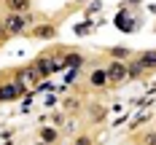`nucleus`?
Returning a JSON list of instances; mask_svg holds the SVG:
<instances>
[{
    "label": "nucleus",
    "instance_id": "nucleus-1",
    "mask_svg": "<svg viewBox=\"0 0 156 145\" xmlns=\"http://www.w3.org/2000/svg\"><path fill=\"white\" fill-rule=\"evenodd\" d=\"M22 94H24V83L22 81L19 83H3L0 86V102H14Z\"/></svg>",
    "mask_w": 156,
    "mask_h": 145
},
{
    "label": "nucleus",
    "instance_id": "nucleus-2",
    "mask_svg": "<svg viewBox=\"0 0 156 145\" xmlns=\"http://www.w3.org/2000/svg\"><path fill=\"white\" fill-rule=\"evenodd\" d=\"M105 75H108V81H110V83H121L124 78H129V70H126V64L113 62V64H108Z\"/></svg>",
    "mask_w": 156,
    "mask_h": 145
},
{
    "label": "nucleus",
    "instance_id": "nucleus-3",
    "mask_svg": "<svg viewBox=\"0 0 156 145\" xmlns=\"http://www.w3.org/2000/svg\"><path fill=\"white\" fill-rule=\"evenodd\" d=\"M24 27H27V19H24L22 14H11L8 19H5V32H14L16 35V32H22Z\"/></svg>",
    "mask_w": 156,
    "mask_h": 145
},
{
    "label": "nucleus",
    "instance_id": "nucleus-4",
    "mask_svg": "<svg viewBox=\"0 0 156 145\" xmlns=\"http://www.w3.org/2000/svg\"><path fill=\"white\" fill-rule=\"evenodd\" d=\"M116 24L121 27L124 32H132V30H137V22H129V16H126V11H121L119 14V19H116Z\"/></svg>",
    "mask_w": 156,
    "mask_h": 145
},
{
    "label": "nucleus",
    "instance_id": "nucleus-5",
    "mask_svg": "<svg viewBox=\"0 0 156 145\" xmlns=\"http://www.w3.org/2000/svg\"><path fill=\"white\" fill-rule=\"evenodd\" d=\"M137 62H140L145 70H148V67H156V51H143Z\"/></svg>",
    "mask_w": 156,
    "mask_h": 145
},
{
    "label": "nucleus",
    "instance_id": "nucleus-6",
    "mask_svg": "<svg viewBox=\"0 0 156 145\" xmlns=\"http://www.w3.org/2000/svg\"><path fill=\"white\" fill-rule=\"evenodd\" d=\"M5 3H8V8H11L14 14H22V11L30 8V0H5Z\"/></svg>",
    "mask_w": 156,
    "mask_h": 145
},
{
    "label": "nucleus",
    "instance_id": "nucleus-7",
    "mask_svg": "<svg viewBox=\"0 0 156 145\" xmlns=\"http://www.w3.org/2000/svg\"><path fill=\"white\" fill-rule=\"evenodd\" d=\"M126 70H129V78H140V75H143V70H145V67H143L140 62H132L129 67H126Z\"/></svg>",
    "mask_w": 156,
    "mask_h": 145
},
{
    "label": "nucleus",
    "instance_id": "nucleus-8",
    "mask_svg": "<svg viewBox=\"0 0 156 145\" xmlns=\"http://www.w3.org/2000/svg\"><path fill=\"white\" fill-rule=\"evenodd\" d=\"M105 81H108L105 70H94V73H92V83H94V86H102Z\"/></svg>",
    "mask_w": 156,
    "mask_h": 145
},
{
    "label": "nucleus",
    "instance_id": "nucleus-9",
    "mask_svg": "<svg viewBox=\"0 0 156 145\" xmlns=\"http://www.w3.org/2000/svg\"><path fill=\"white\" fill-rule=\"evenodd\" d=\"M41 140H43V143H57V132H54V129H43V132H41Z\"/></svg>",
    "mask_w": 156,
    "mask_h": 145
},
{
    "label": "nucleus",
    "instance_id": "nucleus-10",
    "mask_svg": "<svg viewBox=\"0 0 156 145\" xmlns=\"http://www.w3.org/2000/svg\"><path fill=\"white\" fill-rule=\"evenodd\" d=\"M65 64H67V67H73V70H76L78 64H81V57H78V54H67V57H65Z\"/></svg>",
    "mask_w": 156,
    "mask_h": 145
},
{
    "label": "nucleus",
    "instance_id": "nucleus-11",
    "mask_svg": "<svg viewBox=\"0 0 156 145\" xmlns=\"http://www.w3.org/2000/svg\"><path fill=\"white\" fill-rule=\"evenodd\" d=\"M35 35H38V38H51V35H54V27H51V24H43L41 30H35Z\"/></svg>",
    "mask_w": 156,
    "mask_h": 145
},
{
    "label": "nucleus",
    "instance_id": "nucleus-12",
    "mask_svg": "<svg viewBox=\"0 0 156 145\" xmlns=\"http://www.w3.org/2000/svg\"><path fill=\"white\" fill-rule=\"evenodd\" d=\"M110 54H113V57H121V59H124V57H126V48H124V46H116V48H110Z\"/></svg>",
    "mask_w": 156,
    "mask_h": 145
},
{
    "label": "nucleus",
    "instance_id": "nucleus-13",
    "mask_svg": "<svg viewBox=\"0 0 156 145\" xmlns=\"http://www.w3.org/2000/svg\"><path fill=\"white\" fill-rule=\"evenodd\" d=\"M73 145H92V140H89V137H78Z\"/></svg>",
    "mask_w": 156,
    "mask_h": 145
},
{
    "label": "nucleus",
    "instance_id": "nucleus-14",
    "mask_svg": "<svg viewBox=\"0 0 156 145\" xmlns=\"http://www.w3.org/2000/svg\"><path fill=\"white\" fill-rule=\"evenodd\" d=\"M148 145H156V132H154V134H148Z\"/></svg>",
    "mask_w": 156,
    "mask_h": 145
}]
</instances>
